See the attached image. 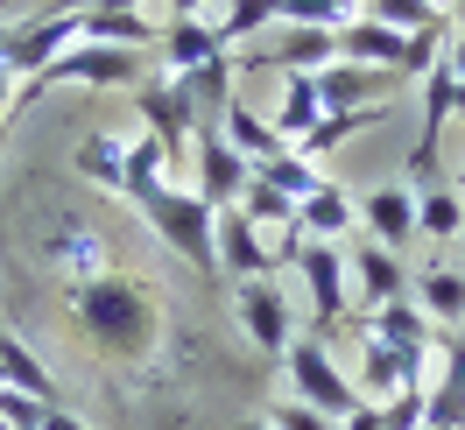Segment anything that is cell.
Instances as JSON below:
<instances>
[{
	"label": "cell",
	"instance_id": "15",
	"mask_svg": "<svg viewBox=\"0 0 465 430\" xmlns=\"http://www.w3.org/2000/svg\"><path fill=\"white\" fill-rule=\"evenodd\" d=\"M409 296L423 304V317L430 325H444V332H459L465 325V268H451V261H423V268H409Z\"/></svg>",
	"mask_w": 465,
	"mask_h": 430
},
{
	"label": "cell",
	"instance_id": "28",
	"mask_svg": "<svg viewBox=\"0 0 465 430\" xmlns=\"http://www.w3.org/2000/svg\"><path fill=\"white\" fill-rule=\"evenodd\" d=\"M367 15V0H282V22L296 29H346Z\"/></svg>",
	"mask_w": 465,
	"mask_h": 430
},
{
	"label": "cell",
	"instance_id": "22",
	"mask_svg": "<svg viewBox=\"0 0 465 430\" xmlns=\"http://www.w3.org/2000/svg\"><path fill=\"white\" fill-rule=\"evenodd\" d=\"M71 170L85 176V184H99V191H127V135H85L78 142V155H71Z\"/></svg>",
	"mask_w": 465,
	"mask_h": 430
},
{
	"label": "cell",
	"instance_id": "24",
	"mask_svg": "<svg viewBox=\"0 0 465 430\" xmlns=\"http://www.w3.org/2000/svg\"><path fill=\"white\" fill-rule=\"evenodd\" d=\"M232 78H240V50H219L212 64H198V71H183L176 85H183L191 99H198V114H204V120H219V114L232 106Z\"/></svg>",
	"mask_w": 465,
	"mask_h": 430
},
{
	"label": "cell",
	"instance_id": "9",
	"mask_svg": "<svg viewBox=\"0 0 465 430\" xmlns=\"http://www.w3.org/2000/svg\"><path fill=\"white\" fill-rule=\"evenodd\" d=\"M212 247H219V275H226V283H254V275H275V268H282V255H275V247H262V226H254L240 205H226V212H219Z\"/></svg>",
	"mask_w": 465,
	"mask_h": 430
},
{
	"label": "cell",
	"instance_id": "13",
	"mask_svg": "<svg viewBox=\"0 0 465 430\" xmlns=\"http://www.w3.org/2000/svg\"><path fill=\"white\" fill-rule=\"evenodd\" d=\"M352 325H360L367 339L395 345V353H437V345H444V325H430L416 296H395V304H381V311H352Z\"/></svg>",
	"mask_w": 465,
	"mask_h": 430
},
{
	"label": "cell",
	"instance_id": "39",
	"mask_svg": "<svg viewBox=\"0 0 465 430\" xmlns=\"http://www.w3.org/2000/svg\"><path fill=\"white\" fill-rule=\"evenodd\" d=\"M459 191H465V176H459Z\"/></svg>",
	"mask_w": 465,
	"mask_h": 430
},
{
	"label": "cell",
	"instance_id": "7",
	"mask_svg": "<svg viewBox=\"0 0 465 430\" xmlns=\"http://www.w3.org/2000/svg\"><path fill=\"white\" fill-rule=\"evenodd\" d=\"M191 155H198V184H191V191H198L212 212H226V205L247 198V184H254V163H247V155L226 142V135H219V120H204L198 135H191Z\"/></svg>",
	"mask_w": 465,
	"mask_h": 430
},
{
	"label": "cell",
	"instance_id": "4",
	"mask_svg": "<svg viewBox=\"0 0 465 430\" xmlns=\"http://www.w3.org/2000/svg\"><path fill=\"white\" fill-rule=\"evenodd\" d=\"M282 374H290V395H296V402H311V409H324L331 424H339V416H352V409L367 402L360 388H352V374L331 360V345L311 339V332H296V339H290V353H282Z\"/></svg>",
	"mask_w": 465,
	"mask_h": 430
},
{
	"label": "cell",
	"instance_id": "17",
	"mask_svg": "<svg viewBox=\"0 0 465 430\" xmlns=\"http://www.w3.org/2000/svg\"><path fill=\"white\" fill-rule=\"evenodd\" d=\"M219 135H226L232 148H240V155H247V163H254V170H262V163H275V155H282V135H275V120L268 114H254V106H247V99H240V92H232V106L226 114H219Z\"/></svg>",
	"mask_w": 465,
	"mask_h": 430
},
{
	"label": "cell",
	"instance_id": "12",
	"mask_svg": "<svg viewBox=\"0 0 465 430\" xmlns=\"http://www.w3.org/2000/svg\"><path fill=\"white\" fill-rule=\"evenodd\" d=\"M346 268H352V311H381V304H395V296H409V261L395 255V247H381V240H360V247H346Z\"/></svg>",
	"mask_w": 465,
	"mask_h": 430
},
{
	"label": "cell",
	"instance_id": "36",
	"mask_svg": "<svg viewBox=\"0 0 465 430\" xmlns=\"http://www.w3.org/2000/svg\"><path fill=\"white\" fill-rule=\"evenodd\" d=\"M7 106H15V71L0 64V135H7Z\"/></svg>",
	"mask_w": 465,
	"mask_h": 430
},
{
	"label": "cell",
	"instance_id": "29",
	"mask_svg": "<svg viewBox=\"0 0 465 430\" xmlns=\"http://www.w3.org/2000/svg\"><path fill=\"white\" fill-rule=\"evenodd\" d=\"M240 212H247L254 226H282V233H303V226H296V205L282 198L275 184H262V176L247 184V198H240Z\"/></svg>",
	"mask_w": 465,
	"mask_h": 430
},
{
	"label": "cell",
	"instance_id": "30",
	"mask_svg": "<svg viewBox=\"0 0 465 430\" xmlns=\"http://www.w3.org/2000/svg\"><path fill=\"white\" fill-rule=\"evenodd\" d=\"M43 395H22V388H0V424L7 430H43Z\"/></svg>",
	"mask_w": 465,
	"mask_h": 430
},
{
	"label": "cell",
	"instance_id": "31",
	"mask_svg": "<svg viewBox=\"0 0 465 430\" xmlns=\"http://www.w3.org/2000/svg\"><path fill=\"white\" fill-rule=\"evenodd\" d=\"M268 424H275V430H339L324 409H311V402H296V395L275 402V409H268Z\"/></svg>",
	"mask_w": 465,
	"mask_h": 430
},
{
	"label": "cell",
	"instance_id": "1",
	"mask_svg": "<svg viewBox=\"0 0 465 430\" xmlns=\"http://www.w3.org/2000/svg\"><path fill=\"white\" fill-rule=\"evenodd\" d=\"M71 317L85 325V339L114 360H148V345L163 332V311L142 283H127L120 268L92 275V283H71Z\"/></svg>",
	"mask_w": 465,
	"mask_h": 430
},
{
	"label": "cell",
	"instance_id": "35",
	"mask_svg": "<svg viewBox=\"0 0 465 430\" xmlns=\"http://www.w3.org/2000/svg\"><path fill=\"white\" fill-rule=\"evenodd\" d=\"M219 0H170V22H204Z\"/></svg>",
	"mask_w": 465,
	"mask_h": 430
},
{
	"label": "cell",
	"instance_id": "26",
	"mask_svg": "<svg viewBox=\"0 0 465 430\" xmlns=\"http://www.w3.org/2000/svg\"><path fill=\"white\" fill-rule=\"evenodd\" d=\"M268 22H282V0H226V15H219L212 29H219L226 50H240V43H254Z\"/></svg>",
	"mask_w": 465,
	"mask_h": 430
},
{
	"label": "cell",
	"instance_id": "6",
	"mask_svg": "<svg viewBox=\"0 0 465 430\" xmlns=\"http://www.w3.org/2000/svg\"><path fill=\"white\" fill-rule=\"evenodd\" d=\"M232 325L254 339L262 360L282 367V353L296 339V311H290V289L275 283V275H254V283H232Z\"/></svg>",
	"mask_w": 465,
	"mask_h": 430
},
{
	"label": "cell",
	"instance_id": "20",
	"mask_svg": "<svg viewBox=\"0 0 465 430\" xmlns=\"http://www.w3.org/2000/svg\"><path fill=\"white\" fill-rule=\"evenodd\" d=\"M275 135H282V142H303V135H311V127H318L324 120V99H318V71H290V78H282V99H275Z\"/></svg>",
	"mask_w": 465,
	"mask_h": 430
},
{
	"label": "cell",
	"instance_id": "32",
	"mask_svg": "<svg viewBox=\"0 0 465 430\" xmlns=\"http://www.w3.org/2000/svg\"><path fill=\"white\" fill-rule=\"evenodd\" d=\"M339 430H388V424H381V402H360L352 416H339Z\"/></svg>",
	"mask_w": 465,
	"mask_h": 430
},
{
	"label": "cell",
	"instance_id": "5",
	"mask_svg": "<svg viewBox=\"0 0 465 430\" xmlns=\"http://www.w3.org/2000/svg\"><path fill=\"white\" fill-rule=\"evenodd\" d=\"M296 275H303V289H311V339L339 345V332L352 325L346 247H331V240H303V255H296Z\"/></svg>",
	"mask_w": 465,
	"mask_h": 430
},
{
	"label": "cell",
	"instance_id": "34",
	"mask_svg": "<svg viewBox=\"0 0 465 430\" xmlns=\"http://www.w3.org/2000/svg\"><path fill=\"white\" fill-rule=\"evenodd\" d=\"M43 430H92V424H85V416H71L64 402H50V409H43Z\"/></svg>",
	"mask_w": 465,
	"mask_h": 430
},
{
	"label": "cell",
	"instance_id": "18",
	"mask_svg": "<svg viewBox=\"0 0 465 430\" xmlns=\"http://www.w3.org/2000/svg\"><path fill=\"white\" fill-rule=\"evenodd\" d=\"M226 50L212 22H163V43H155V57H163V78H183V71H198Z\"/></svg>",
	"mask_w": 465,
	"mask_h": 430
},
{
	"label": "cell",
	"instance_id": "2",
	"mask_svg": "<svg viewBox=\"0 0 465 430\" xmlns=\"http://www.w3.org/2000/svg\"><path fill=\"white\" fill-rule=\"evenodd\" d=\"M127 205H134L148 226L163 233V247H176V261H183V268L219 275V247H212L219 212H212L198 191H176V184H163V176H148V184H127Z\"/></svg>",
	"mask_w": 465,
	"mask_h": 430
},
{
	"label": "cell",
	"instance_id": "40",
	"mask_svg": "<svg viewBox=\"0 0 465 430\" xmlns=\"http://www.w3.org/2000/svg\"><path fill=\"white\" fill-rule=\"evenodd\" d=\"M423 430H430V424H423Z\"/></svg>",
	"mask_w": 465,
	"mask_h": 430
},
{
	"label": "cell",
	"instance_id": "10",
	"mask_svg": "<svg viewBox=\"0 0 465 430\" xmlns=\"http://www.w3.org/2000/svg\"><path fill=\"white\" fill-rule=\"evenodd\" d=\"M339 57V29H296L282 22L275 43H254V50H240V71H324V64Z\"/></svg>",
	"mask_w": 465,
	"mask_h": 430
},
{
	"label": "cell",
	"instance_id": "23",
	"mask_svg": "<svg viewBox=\"0 0 465 430\" xmlns=\"http://www.w3.org/2000/svg\"><path fill=\"white\" fill-rule=\"evenodd\" d=\"M459 226H465V191H459V184H430V191H416V240L444 247V240H459Z\"/></svg>",
	"mask_w": 465,
	"mask_h": 430
},
{
	"label": "cell",
	"instance_id": "11",
	"mask_svg": "<svg viewBox=\"0 0 465 430\" xmlns=\"http://www.w3.org/2000/svg\"><path fill=\"white\" fill-rule=\"evenodd\" d=\"M360 226H367V240H381V247L402 255L409 240H416V184H402V176L367 184V191H360Z\"/></svg>",
	"mask_w": 465,
	"mask_h": 430
},
{
	"label": "cell",
	"instance_id": "21",
	"mask_svg": "<svg viewBox=\"0 0 465 430\" xmlns=\"http://www.w3.org/2000/svg\"><path fill=\"white\" fill-rule=\"evenodd\" d=\"M0 388H22V395L57 402V381H50V367L35 360V345H29V339H22V332H7V325H0Z\"/></svg>",
	"mask_w": 465,
	"mask_h": 430
},
{
	"label": "cell",
	"instance_id": "14",
	"mask_svg": "<svg viewBox=\"0 0 465 430\" xmlns=\"http://www.w3.org/2000/svg\"><path fill=\"white\" fill-rule=\"evenodd\" d=\"M402 92V78L395 71H374V64H346V57H331L318 71V99H324V114H339V106H374V99H395Z\"/></svg>",
	"mask_w": 465,
	"mask_h": 430
},
{
	"label": "cell",
	"instance_id": "27",
	"mask_svg": "<svg viewBox=\"0 0 465 430\" xmlns=\"http://www.w3.org/2000/svg\"><path fill=\"white\" fill-rule=\"evenodd\" d=\"M254 176H262V184H275V191H282L290 205H303V198H311V191L324 184V170L311 163V155H296V148H282V155H275V163H262Z\"/></svg>",
	"mask_w": 465,
	"mask_h": 430
},
{
	"label": "cell",
	"instance_id": "8",
	"mask_svg": "<svg viewBox=\"0 0 465 430\" xmlns=\"http://www.w3.org/2000/svg\"><path fill=\"white\" fill-rule=\"evenodd\" d=\"M134 114H142V127L170 148V155H176V148H191V135L204 127L198 99L176 85V78H142V85H134Z\"/></svg>",
	"mask_w": 465,
	"mask_h": 430
},
{
	"label": "cell",
	"instance_id": "33",
	"mask_svg": "<svg viewBox=\"0 0 465 430\" xmlns=\"http://www.w3.org/2000/svg\"><path fill=\"white\" fill-rule=\"evenodd\" d=\"M444 64L459 71V85H465V22H451V35H444Z\"/></svg>",
	"mask_w": 465,
	"mask_h": 430
},
{
	"label": "cell",
	"instance_id": "38",
	"mask_svg": "<svg viewBox=\"0 0 465 430\" xmlns=\"http://www.w3.org/2000/svg\"><path fill=\"white\" fill-rule=\"evenodd\" d=\"M430 7H444V15H451V22H459V7H465V0H430Z\"/></svg>",
	"mask_w": 465,
	"mask_h": 430
},
{
	"label": "cell",
	"instance_id": "16",
	"mask_svg": "<svg viewBox=\"0 0 465 430\" xmlns=\"http://www.w3.org/2000/svg\"><path fill=\"white\" fill-rule=\"evenodd\" d=\"M296 226H303V240H331V247H346L352 226H360V198H346V184L324 176L318 191L296 205Z\"/></svg>",
	"mask_w": 465,
	"mask_h": 430
},
{
	"label": "cell",
	"instance_id": "25",
	"mask_svg": "<svg viewBox=\"0 0 465 430\" xmlns=\"http://www.w3.org/2000/svg\"><path fill=\"white\" fill-rule=\"evenodd\" d=\"M367 22L395 35H451V15L430 7V0H367Z\"/></svg>",
	"mask_w": 465,
	"mask_h": 430
},
{
	"label": "cell",
	"instance_id": "19",
	"mask_svg": "<svg viewBox=\"0 0 465 430\" xmlns=\"http://www.w3.org/2000/svg\"><path fill=\"white\" fill-rule=\"evenodd\" d=\"M43 255L57 261L71 283H92V275H106V268H114V261H106V240H99L92 226H78V219H64V226L50 233V247H43Z\"/></svg>",
	"mask_w": 465,
	"mask_h": 430
},
{
	"label": "cell",
	"instance_id": "3",
	"mask_svg": "<svg viewBox=\"0 0 465 430\" xmlns=\"http://www.w3.org/2000/svg\"><path fill=\"white\" fill-rule=\"evenodd\" d=\"M71 43H85V7H50V15H29V22L0 29V64L15 71V85H35Z\"/></svg>",
	"mask_w": 465,
	"mask_h": 430
},
{
	"label": "cell",
	"instance_id": "37",
	"mask_svg": "<svg viewBox=\"0 0 465 430\" xmlns=\"http://www.w3.org/2000/svg\"><path fill=\"white\" fill-rule=\"evenodd\" d=\"M232 430H275V424H268V416H247V424H232Z\"/></svg>",
	"mask_w": 465,
	"mask_h": 430
}]
</instances>
